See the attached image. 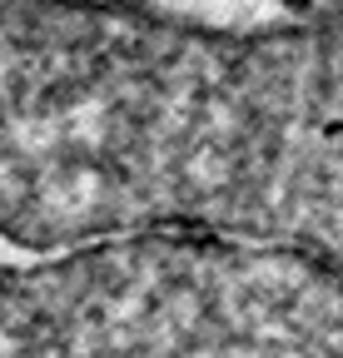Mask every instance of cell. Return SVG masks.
<instances>
[{"label": "cell", "mask_w": 343, "mask_h": 358, "mask_svg": "<svg viewBox=\"0 0 343 358\" xmlns=\"http://www.w3.org/2000/svg\"><path fill=\"white\" fill-rule=\"evenodd\" d=\"M0 239L219 244L343 289V6L209 30L0 0Z\"/></svg>", "instance_id": "cell-1"}]
</instances>
